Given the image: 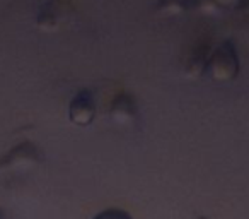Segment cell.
<instances>
[{
	"instance_id": "6",
	"label": "cell",
	"mask_w": 249,
	"mask_h": 219,
	"mask_svg": "<svg viewBox=\"0 0 249 219\" xmlns=\"http://www.w3.org/2000/svg\"><path fill=\"white\" fill-rule=\"evenodd\" d=\"M210 46L207 45H201L195 50L193 53L190 55L186 62V76L190 79H200L207 74L208 69V60H210Z\"/></svg>"
},
{
	"instance_id": "9",
	"label": "cell",
	"mask_w": 249,
	"mask_h": 219,
	"mask_svg": "<svg viewBox=\"0 0 249 219\" xmlns=\"http://www.w3.org/2000/svg\"><path fill=\"white\" fill-rule=\"evenodd\" d=\"M92 219H133V218L130 216V212L123 211V209L111 207V209H104V211H101L99 214H96Z\"/></svg>"
},
{
	"instance_id": "10",
	"label": "cell",
	"mask_w": 249,
	"mask_h": 219,
	"mask_svg": "<svg viewBox=\"0 0 249 219\" xmlns=\"http://www.w3.org/2000/svg\"><path fill=\"white\" fill-rule=\"evenodd\" d=\"M218 5L222 7V11L224 9H234V7H237L239 4H241L242 0H215Z\"/></svg>"
},
{
	"instance_id": "4",
	"label": "cell",
	"mask_w": 249,
	"mask_h": 219,
	"mask_svg": "<svg viewBox=\"0 0 249 219\" xmlns=\"http://www.w3.org/2000/svg\"><path fill=\"white\" fill-rule=\"evenodd\" d=\"M70 14V7L62 0H48L36 16V26L45 33H55L63 26Z\"/></svg>"
},
{
	"instance_id": "3",
	"label": "cell",
	"mask_w": 249,
	"mask_h": 219,
	"mask_svg": "<svg viewBox=\"0 0 249 219\" xmlns=\"http://www.w3.org/2000/svg\"><path fill=\"white\" fill-rule=\"evenodd\" d=\"M97 104L96 98L89 89H80L70 100L69 120L77 127H89L96 119Z\"/></svg>"
},
{
	"instance_id": "2",
	"label": "cell",
	"mask_w": 249,
	"mask_h": 219,
	"mask_svg": "<svg viewBox=\"0 0 249 219\" xmlns=\"http://www.w3.org/2000/svg\"><path fill=\"white\" fill-rule=\"evenodd\" d=\"M41 161L39 149L33 142H22L0 159V171H22Z\"/></svg>"
},
{
	"instance_id": "12",
	"label": "cell",
	"mask_w": 249,
	"mask_h": 219,
	"mask_svg": "<svg viewBox=\"0 0 249 219\" xmlns=\"http://www.w3.org/2000/svg\"><path fill=\"white\" fill-rule=\"evenodd\" d=\"M0 219H2V214H0Z\"/></svg>"
},
{
	"instance_id": "1",
	"label": "cell",
	"mask_w": 249,
	"mask_h": 219,
	"mask_svg": "<svg viewBox=\"0 0 249 219\" xmlns=\"http://www.w3.org/2000/svg\"><path fill=\"white\" fill-rule=\"evenodd\" d=\"M239 70H241V60L234 41L227 40L210 53L207 74L212 80L220 84L232 82L239 76Z\"/></svg>"
},
{
	"instance_id": "5",
	"label": "cell",
	"mask_w": 249,
	"mask_h": 219,
	"mask_svg": "<svg viewBox=\"0 0 249 219\" xmlns=\"http://www.w3.org/2000/svg\"><path fill=\"white\" fill-rule=\"evenodd\" d=\"M109 117L118 125H133L139 120V104L133 100L132 94L120 93L114 96L109 106Z\"/></svg>"
},
{
	"instance_id": "8",
	"label": "cell",
	"mask_w": 249,
	"mask_h": 219,
	"mask_svg": "<svg viewBox=\"0 0 249 219\" xmlns=\"http://www.w3.org/2000/svg\"><path fill=\"white\" fill-rule=\"evenodd\" d=\"M191 9L205 16H217L218 12H222V7L215 0H191Z\"/></svg>"
},
{
	"instance_id": "11",
	"label": "cell",
	"mask_w": 249,
	"mask_h": 219,
	"mask_svg": "<svg viewBox=\"0 0 249 219\" xmlns=\"http://www.w3.org/2000/svg\"><path fill=\"white\" fill-rule=\"evenodd\" d=\"M198 219H208V218H198Z\"/></svg>"
},
{
	"instance_id": "7",
	"label": "cell",
	"mask_w": 249,
	"mask_h": 219,
	"mask_svg": "<svg viewBox=\"0 0 249 219\" xmlns=\"http://www.w3.org/2000/svg\"><path fill=\"white\" fill-rule=\"evenodd\" d=\"M191 9V0H157L156 12L162 18L184 16Z\"/></svg>"
}]
</instances>
